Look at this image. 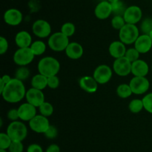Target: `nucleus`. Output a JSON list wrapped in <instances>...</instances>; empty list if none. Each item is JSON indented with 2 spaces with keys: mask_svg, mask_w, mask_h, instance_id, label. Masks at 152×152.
Returning <instances> with one entry per match:
<instances>
[{
  "mask_svg": "<svg viewBox=\"0 0 152 152\" xmlns=\"http://www.w3.org/2000/svg\"><path fill=\"white\" fill-rule=\"evenodd\" d=\"M107 1H108L110 3H111V4H113V3L117 2V1H120V0H107Z\"/></svg>",
  "mask_w": 152,
  "mask_h": 152,
  "instance_id": "obj_44",
  "label": "nucleus"
},
{
  "mask_svg": "<svg viewBox=\"0 0 152 152\" xmlns=\"http://www.w3.org/2000/svg\"><path fill=\"white\" fill-rule=\"evenodd\" d=\"M69 43V37L62 34L61 31L52 34L48 41L49 48L54 52L65 51Z\"/></svg>",
  "mask_w": 152,
  "mask_h": 152,
  "instance_id": "obj_5",
  "label": "nucleus"
},
{
  "mask_svg": "<svg viewBox=\"0 0 152 152\" xmlns=\"http://www.w3.org/2000/svg\"><path fill=\"white\" fill-rule=\"evenodd\" d=\"M31 83L33 88L43 90L48 86V77L39 73L32 77Z\"/></svg>",
  "mask_w": 152,
  "mask_h": 152,
  "instance_id": "obj_23",
  "label": "nucleus"
},
{
  "mask_svg": "<svg viewBox=\"0 0 152 152\" xmlns=\"http://www.w3.org/2000/svg\"><path fill=\"white\" fill-rule=\"evenodd\" d=\"M140 36V31L136 25L126 23L119 31V38L126 45L134 43Z\"/></svg>",
  "mask_w": 152,
  "mask_h": 152,
  "instance_id": "obj_4",
  "label": "nucleus"
},
{
  "mask_svg": "<svg viewBox=\"0 0 152 152\" xmlns=\"http://www.w3.org/2000/svg\"><path fill=\"white\" fill-rule=\"evenodd\" d=\"M45 137L46 138L49 139H55L58 135V131L57 128L53 125H50L49 128H48L47 131L45 132Z\"/></svg>",
  "mask_w": 152,
  "mask_h": 152,
  "instance_id": "obj_37",
  "label": "nucleus"
},
{
  "mask_svg": "<svg viewBox=\"0 0 152 152\" xmlns=\"http://www.w3.org/2000/svg\"><path fill=\"white\" fill-rule=\"evenodd\" d=\"M140 31L142 34H149L152 31V18H145L140 25Z\"/></svg>",
  "mask_w": 152,
  "mask_h": 152,
  "instance_id": "obj_33",
  "label": "nucleus"
},
{
  "mask_svg": "<svg viewBox=\"0 0 152 152\" xmlns=\"http://www.w3.org/2000/svg\"><path fill=\"white\" fill-rule=\"evenodd\" d=\"M84 53V49L82 45L77 42H72L68 44L65 49V54L70 59L78 60L81 58Z\"/></svg>",
  "mask_w": 152,
  "mask_h": 152,
  "instance_id": "obj_21",
  "label": "nucleus"
},
{
  "mask_svg": "<svg viewBox=\"0 0 152 152\" xmlns=\"http://www.w3.org/2000/svg\"><path fill=\"white\" fill-rule=\"evenodd\" d=\"M0 152H7L5 149H0Z\"/></svg>",
  "mask_w": 152,
  "mask_h": 152,
  "instance_id": "obj_46",
  "label": "nucleus"
},
{
  "mask_svg": "<svg viewBox=\"0 0 152 152\" xmlns=\"http://www.w3.org/2000/svg\"><path fill=\"white\" fill-rule=\"evenodd\" d=\"M149 72L148 64L143 60L138 59L132 63V73L137 77H145Z\"/></svg>",
  "mask_w": 152,
  "mask_h": 152,
  "instance_id": "obj_19",
  "label": "nucleus"
},
{
  "mask_svg": "<svg viewBox=\"0 0 152 152\" xmlns=\"http://www.w3.org/2000/svg\"><path fill=\"white\" fill-rule=\"evenodd\" d=\"M25 98H26L27 102L30 103L36 107H39L45 101V95L42 90L33 87L27 91Z\"/></svg>",
  "mask_w": 152,
  "mask_h": 152,
  "instance_id": "obj_13",
  "label": "nucleus"
},
{
  "mask_svg": "<svg viewBox=\"0 0 152 152\" xmlns=\"http://www.w3.org/2000/svg\"><path fill=\"white\" fill-rule=\"evenodd\" d=\"M7 150L9 152H23V143H22V142L13 141Z\"/></svg>",
  "mask_w": 152,
  "mask_h": 152,
  "instance_id": "obj_36",
  "label": "nucleus"
},
{
  "mask_svg": "<svg viewBox=\"0 0 152 152\" xmlns=\"http://www.w3.org/2000/svg\"><path fill=\"white\" fill-rule=\"evenodd\" d=\"M148 36H149L150 38H151V41H152V31H151V32L149 33V34H148Z\"/></svg>",
  "mask_w": 152,
  "mask_h": 152,
  "instance_id": "obj_45",
  "label": "nucleus"
},
{
  "mask_svg": "<svg viewBox=\"0 0 152 152\" xmlns=\"http://www.w3.org/2000/svg\"><path fill=\"white\" fill-rule=\"evenodd\" d=\"M132 92L136 95L145 93L150 87V82L146 77L134 76L129 82Z\"/></svg>",
  "mask_w": 152,
  "mask_h": 152,
  "instance_id": "obj_7",
  "label": "nucleus"
},
{
  "mask_svg": "<svg viewBox=\"0 0 152 152\" xmlns=\"http://www.w3.org/2000/svg\"><path fill=\"white\" fill-rule=\"evenodd\" d=\"M126 51L127 49H126V44H124L120 40L113 41L110 44L109 48H108L109 54L112 58H115V59L124 57L126 53Z\"/></svg>",
  "mask_w": 152,
  "mask_h": 152,
  "instance_id": "obj_20",
  "label": "nucleus"
},
{
  "mask_svg": "<svg viewBox=\"0 0 152 152\" xmlns=\"http://www.w3.org/2000/svg\"><path fill=\"white\" fill-rule=\"evenodd\" d=\"M123 17L126 23L136 25L142 19V10L139 6L131 5L127 7L123 14Z\"/></svg>",
  "mask_w": 152,
  "mask_h": 152,
  "instance_id": "obj_12",
  "label": "nucleus"
},
{
  "mask_svg": "<svg viewBox=\"0 0 152 152\" xmlns=\"http://www.w3.org/2000/svg\"><path fill=\"white\" fill-rule=\"evenodd\" d=\"M1 79L5 83V84H7V83H8L9 82L12 80V77H10L9 75H4L1 77Z\"/></svg>",
  "mask_w": 152,
  "mask_h": 152,
  "instance_id": "obj_43",
  "label": "nucleus"
},
{
  "mask_svg": "<svg viewBox=\"0 0 152 152\" xmlns=\"http://www.w3.org/2000/svg\"><path fill=\"white\" fill-rule=\"evenodd\" d=\"M126 24V22L123 16H114L111 19V26L115 30L120 31Z\"/></svg>",
  "mask_w": 152,
  "mask_h": 152,
  "instance_id": "obj_32",
  "label": "nucleus"
},
{
  "mask_svg": "<svg viewBox=\"0 0 152 152\" xmlns=\"http://www.w3.org/2000/svg\"><path fill=\"white\" fill-rule=\"evenodd\" d=\"M6 133L8 134L12 141L22 142L28 135V128L22 122H11L7 128Z\"/></svg>",
  "mask_w": 152,
  "mask_h": 152,
  "instance_id": "obj_3",
  "label": "nucleus"
},
{
  "mask_svg": "<svg viewBox=\"0 0 152 152\" xmlns=\"http://www.w3.org/2000/svg\"><path fill=\"white\" fill-rule=\"evenodd\" d=\"M45 152H60V148L56 144H51L47 148Z\"/></svg>",
  "mask_w": 152,
  "mask_h": 152,
  "instance_id": "obj_42",
  "label": "nucleus"
},
{
  "mask_svg": "<svg viewBox=\"0 0 152 152\" xmlns=\"http://www.w3.org/2000/svg\"><path fill=\"white\" fill-rule=\"evenodd\" d=\"M50 125L48 117L41 114L37 115L29 122L30 128L37 134H45Z\"/></svg>",
  "mask_w": 152,
  "mask_h": 152,
  "instance_id": "obj_10",
  "label": "nucleus"
},
{
  "mask_svg": "<svg viewBox=\"0 0 152 152\" xmlns=\"http://www.w3.org/2000/svg\"><path fill=\"white\" fill-rule=\"evenodd\" d=\"M15 43L19 48H29L32 44V37L29 32L21 31L15 36Z\"/></svg>",
  "mask_w": 152,
  "mask_h": 152,
  "instance_id": "obj_22",
  "label": "nucleus"
},
{
  "mask_svg": "<svg viewBox=\"0 0 152 152\" xmlns=\"http://www.w3.org/2000/svg\"><path fill=\"white\" fill-rule=\"evenodd\" d=\"M12 142L13 141L7 133L1 132L0 134V149H8Z\"/></svg>",
  "mask_w": 152,
  "mask_h": 152,
  "instance_id": "obj_31",
  "label": "nucleus"
},
{
  "mask_svg": "<svg viewBox=\"0 0 152 152\" xmlns=\"http://www.w3.org/2000/svg\"><path fill=\"white\" fill-rule=\"evenodd\" d=\"M129 109L132 113H139L144 109L142 100L133 99L130 101L129 104Z\"/></svg>",
  "mask_w": 152,
  "mask_h": 152,
  "instance_id": "obj_26",
  "label": "nucleus"
},
{
  "mask_svg": "<svg viewBox=\"0 0 152 152\" xmlns=\"http://www.w3.org/2000/svg\"><path fill=\"white\" fill-rule=\"evenodd\" d=\"M113 69L119 76H127L132 73V63L125 56L117 58L113 63Z\"/></svg>",
  "mask_w": 152,
  "mask_h": 152,
  "instance_id": "obj_11",
  "label": "nucleus"
},
{
  "mask_svg": "<svg viewBox=\"0 0 152 152\" xmlns=\"http://www.w3.org/2000/svg\"><path fill=\"white\" fill-rule=\"evenodd\" d=\"M76 31L75 25L72 22H65L61 27V32L68 37H71L74 34Z\"/></svg>",
  "mask_w": 152,
  "mask_h": 152,
  "instance_id": "obj_30",
  "label": "nucleus"
},
{
  "mask_svg": "<svg viewBox=\"0 0 152 152\" xmlns=\"http://www.w3.org/2000/svg\"><path fill=\"white\" fill-rule=\"evenodd\" d=\"M112 5V13L114 16H123L126 11L127 7H126V4L122 1H118L115 3L111 4Z\"/></svg>",
  "mask_w": 152,
  "mask_h": 152,
  "instance_id": "obj_27",
  "label": "nucleus"
},
{
  "mask_svg": "<svg viewBox=\"0 0 152 152\" xmlns=\"http://www.w3.org/2000/svg\"><path fill=\"white\" fill-rule=\"evenodd\" d=\"M134 48L140 54H146L152 48V41L148 34H141L134 43Z\"/></svg>",
  "mask_w": 152,
  "mask_h": 152,
  "instance_id": "obj_17",
  "label": "nucleus"
},
{
  "mask_svg": "<svg viewBox=\"0 0 152 152\" xmlns=\"http://www.w3.org/2000/svg\"><path fill=\"white\" fill-rule=\"evenodd\" d=\"M8 49V42L4 37H0V54L4 55Z\"/></svg>",
  "mask_w": 152,
  "mask_h": 152,
  "instance_id": "obj_39",
  "label": "nucleus"
},
{
  "mask_svg": "<svg viewBox=\"0 0 152 152\" xmlns=\"http://www.w3.org/2000/svg\"><path fill=\"white\" fill-rule=\"evenodd\" d=\"M94 14L99 19H105L112 14V5L108 1H100L94 9Z\"/></svg>",
  "mask_w": 152,
  "mask_h": 152,
  "instance_id": "obj_16",
  "label": "nucleus"
},
{
  "mask_svg": "<svg viewBox=\"0 0 152 152\" xmlns=\"http://www.w3.org/2000/svg\"><path fill=\"white\" fill-rule=\"evenodd\" d=\"M32 31L39 38H46L51 35V26L45 19H37L33 23Z\"/></svg>",
  "mask_w": 152,
  "mask_h": 152,
  "instance_id": "obj_8",
  "label": "nucleus"
},
{
  "mask_svg": "<svg viewBox=\"0 0 152 152\" xmlns=\"http://www.w3.org/2000/svg\"><path fill=\"white\" fill-rule=\"evenodd\" d=\"M112 73V69L109 66L102 64L95 69L93 77L99 84H105L111 79Z\"/></svg>",
  "mask_w": 152,
  "mask_h": 152,
  "instance_id": "obj_9",
  "label": "nucleus"
},
{
  "mask_svg": "<svg viewBox=\"0 0 152 152\" xmlns=\"http://www.w3.org/2000/svg\"><path fill=\"white\" fill-rule=\"evenodd\" d=\"M19 119L24 122H30L37 116V107L28 102L23 103L18 107Z\"/></svg>",
  "mask_w": 152,
  "mask_h": 152,
  "instance_id": "obj_14",
  "label": "nucleus"
},
{
  "mask_svg": "<svg viewBox=\"0 0 152 152\" xmlns=\"http://www.w3.org/2000/svg\"><path fill=\"white\" fill-rule=\"evenodd\" d=\"M142 103H143L144 109L152 114V92L146 94L142 98Z\"/></svg>",
  "mask_w": 152,
  "mask_h": 152,
  "instance_id": "obj_35",
  "label": "nucleus"
},
{
  "mask_svg": "<svg viewBox=\"0 0 152 152\" xmlns=\"http://www.w3.org/2000/svg\"><path fill=\"white\" fill-rule=\"evenodd\" d=\"M80 88L88 93H94L98 89V84L93 76H84L81 77L79 81Z\"/></svg>",
  "mask_w": 152,
  "mask_h": 152,
  "instance_id": "obj_18",
  "label": "nucleus"
},
{
  "mask_svg": "<svg viewBox=\"0 0 152 152\" xmlns=\"http://www.w3.org/2000/svg\"><path fill=\"white\" fill-rule=\"evenodd\" d=\"M39 110L41 115L45 116V117H49L53 113V107L50 103L45 101L39 107Z\"/></svg>",
  "mask_w": 152,
  "mask_h": 152,
  "instance_id": "obj_28",
  "label": "nucleus"
},
{
  "mask_svg": "<svg viewBox=\"0 0 152 152\" xmlns=\"http://www.w3.org/2000/svg\"><path fill=\"white\" fill-rule=\"evenodd\" d=\"M7 119H8L9 120L12 121V122L18 121V119H19L18 109H10V110L7 112Z\"/></svg>",
  "mask_w": 152,
  "mask_h": 152,
  "instance_id": "obj_40",
  "label": "nucleus"
},
{
  "mask_svg": "<svg viewBox=\"0 0 152 152\" xmlns=\"http://www.w3.org/2000/svg\"><path fill=\"white\" fill-rule=\"evenodd\" d=\"M151 71H152V66H151Z\"/></svg>",
  "mask_w": 152,
  "mask_h": 152,
  "instance_id": "obj_47",
  "label": "nucleus"
},
{
  "mask_svg": "<svg viewBox=\"0 0 152 152\" xmlns=\"http://www.w3.org/2000/svg\"><path fill=\"white\" fill-rule=\"evenodd\" d=\"M116 92H117V95L122 98H127L133 94L130 85L126 84V83H122L119 85Z\"/></svg>",
  "mask_w": 152,
  "mask_h": 152,
  "instance_id": "obj_25",
  "label": "nucleus"
},
{
  "mask_svg": "<svg viewBox=\"0 0 152 152\" xmlns=\"http://www.w3.org/2000/svg\"><path fill=\"white\" fill-rule=\"evenodd\" d=\"M34 54L31 48H19L13 55V61L19 66H26L34 59Z\"/></svg>",
  "mask_w": 152,
  "mask_h": 152,
  "instance_id": "obj_6",
  "label": "nucleus"
},
{
  "mask_svg": "<svg viewBox=\"0 0 152 152\" xmlns=\"http://www.w3.org/2000/svg\"><path fill=\"white\" fill-rule=\"evenodd\" d=\"M140 55V53L135 48H131V49H127L126 55H125V57L131 63H133L139 59Z\"/></svg>",
  "mask_w": 152,
  "mask_h": 152,
  "instance_id": "obj_34",
  "label": "nucleus"
},
{
  "mask_svg": "<svg viewBox=\"0 0 152 152\" xmlns=\"http://www.w3.org/2000/svg\"><path fill=\"white\" fill-rule=\"evenodd\" d=\"M26 92L23 81L14 77L5 85L1 95L5 101L15 104L21 101L25 98Z\"/></svg>",
  "mask_w": 152,
  "mask_h": 152,
  "instance_id": "obj_1",
  "label": "nucleus"
},
{
  "mask_svg": "<svg viewBox=\"0 0 152 152\" xmlns=\"http://www.w3.org/2000/svg\"><path fill=\"white\" fill-rule=\"evenodd\" d=\"M27 152H44L41 145L36 143L31 144L27 148Z\"/></svg>",
  "mask_w": 152,
  "mask_h": 152,
  "instance_id": "obj_41",
  "label": "nucleus"
},
{
  "mask_svg": "<svg viewBox=\"0 0 152 152\" xmlns=\"http://www.w3.org/2000/svg\"><path fill=\"white\" fill-rule=\"evenodd\" d=\"M30 74V70L26 66H20L15 72V77L23 81L29 77Z\"/></svg>",
  "mask_w": 152,
  "mask_h": 152,
  "instance_id": "obj_29",
  "label": "nucleus"
},
{
  "mask_svg": "<svg viewBox=\"0 0 152 152\" xmlns=\"http://www.w3.org/2000/svg\"><path fill=\"white\" fill-rule=\"evenodd\" d=\"M39 73L48 77L54 76L60 70V63L59 61L53 57H45L42 58L37 66Z\"/></svg>",
  "mask_w": 152,
  "mask_h": 152,
  "instance_id": "obj_2",
  "label": "nucleus"
},
{
  "mask_svg": "<svg viewBox=\"0 0 152 152\" xmlns=\"http://www.w3.org/2000/svg\"><path fill=\"white\" fill-rule=\"evenodd\" d=\"M59 78L56 75L50 76L48 77V86L50 89H56L59 86Z\"/></svg>",
  "mask_w": 152,
  "mask_h": 152,
  "instance_id": "obj_38",
  "label": "nucleus"
},
{
  "mask_svg": "<svg viewBox=\"0 0 152 152\" xmlns=\"http://www.w3.org/2000/svg\"><path fill=\"white\" fill-rule=\"evenodd\" d=\"M4 22L10 26H16L22 22L23 19L22 12L16 8H10L6 10L3 16Z\"/></svg>",
  "mask_w": 152,
  "mask_h": 152,
  "instance_id": "obj_15",
  "label": "nucleus"
},
{
  "mask_svg": "<svg viewBox=\"0 0 152 152\" xmlns=\"http://www.w3.org/2000/svg\"><path fill=\"white\" fill-rule=\"evenodd\" d=\"M30 48L35 56L42 55L46 51L45 43L42 40H36V41L33 42Z\"/></svg>",
  "mask_w": 152,
  "mask_h": 152,
  "instance_id": "obj_24",
  "label": "nucleus"
}]
</instances>
